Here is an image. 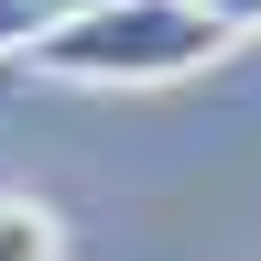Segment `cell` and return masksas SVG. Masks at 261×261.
<instances>
[{
    "instance_id": "6da1fadb",
    "label": "cell",
    "mask_w": 261,
    "mask_h": 261,
    "mask_svg": "<svg viewBox=\"0 0 261 261\" xmlns=\"http://www.w3.org/2000/svg\"><path fill=\"white\" fill-rule=\"evenodd\" d=\"M240 33H228L207 0H98V11L44 22V44L22 65L55 87H174L196 65H218Z\"/></svg>"
},
{
    "instance_id": "7a4b0ae2",
    "label": "cell",
    "mask_w": 261,
    "mask_h": 261,
    "mask_svg": "<svg viewBox=\"0 0 261 261\" xmlns=\"http://www.w3.org/2000/svg\"><path fill=\"white\" fill-rule=\"evenodd\" d=\"M0 261H65V218L44 196H0Z\"/></svg>"
},
{
    "instance_id": "5b68a950",
    "label": "cell",
    "mask_w": 261,
    "mask_h": 261,
    "mask_svg": "<svg viewBox=\"0 0 261 261\" xmlns=\"http://www.w3.org/2000/svg\"><path fill=\"white\" fill-rule=\"evenodd\" d=\"M65 11H98V0H44V22H65Z\"/></svg>"
},
{
    "instance_id": "277c9868",
    "label": "cell",
    "mask_w": 261,
    "mask_h": 261,
    "mask_svg": "<svg viewBox=\"0 0 261 261\" xmlns=\"http://www.w3.org/2000/svg\"><path fill=\"white\" fill-rule=\"evenodd\" d=\"M207 11H218L228 33H261V0H207Z\"/></svg>"
},
{
    "instance_id": "3957f363",
    "label": "cell",
    "mask_w": 261,
    "mask_h": 261,
    "mask_svg": "<svg viewBox=\"0 0 261 261\" xmlns=\"http://www.w3.org/2000/svg\"><path fill=\"white\" fill-rule=\"evenodd\" d=\"M44 44V0H0V65H22Z\"/></svg>"
}]
</instances>
